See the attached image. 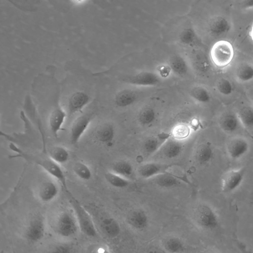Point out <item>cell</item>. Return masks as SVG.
<instances>
[{
  "label": "cell",
  "mask_w": 253,
  "mask_h": 253,
  "mask_svg": "<svg viewBox=\"0 0 253 253\" xmlns=\"http://www.w3.org/2000/svg\"><path fill=\"white\" fill-rule=\"evenodd\" d=\"M205 56L195 58L191 63L195 71L201 75H206L211 71V64Z\"/></svg>",
  "instance_id": "37"
},
{
  "label": "cell",
  "mask_w": 253,
  "mask_h": 253,
  "mask_svg": "<svg viewBox=\"0 0 253 253\" xmlns=\"http://www.w3.org/2000/svg\"><path fill=\"white\" fill-rule=\"evenodd\" d=\"M93 130V137L98 142L108 147L113 144L116 136V128L113 123L110 122L101 123Z\"/></svg>",
  "instance_id": "14"
},
{
  "label": "cell",
  "mask_w": 253,
  "mask_h": 253,
  "mask_svg": "<svg viewBox=\"0 0 253 253\" xmlns=\"http://www.w3.org/2000/svg\"><path fill=\"white\" fill-rule=\"evenodd\" d=\"M155 72L162 80L168 79L172 74L171 69L168 63L158 65Z\"/></svg>",
  "instance_id": "39"
},
{
  "label": "cell",
  "mask_w": 253,
  "mask_h": 253,
  "mask_svg": "<svg viewBox=\"0 0 253 253\" xmlns=\"http://www.w3.org/2000/svg\"><path fill=\"white\" fill-rule=\"evenodd\" d=\"M153 178V182L157 185L166 188H174L180 186L182 182L190 184L188 178L185 176H180L167 171L159 174Z\"/></svg>",
  "instance_id": "21"
},
{
  "label": "cell",
  "mask_w": 253,
  "mask_h": 253,
  "mask_svg": "<svg viewBox=\"0 0 253 253\" xmlns=\"http://www.w3.org/2000/svg\"><path fill=\"white\" fill-rule=\"evenodd\" d=\"M67 116L66 111L59 105L55 106L50 112L48 119L49 128L52 135L58 137L59 132Z\"/></svg>",
  "instance_id": "20"
},
{
  "label": "cell",
  "mask_w": 253,
  "mask_h": 253,
  "mask_svg": "<svg viewBox=\"0 0 253 253\" xmlns=\"http://www.w3.org/2000/svg\"><path fill=\"white\" fill-rule=\"evenodd\" d=\"M216 123L220 130L228 135H233L243 127L234 109L226 108L218 113Z\"/></svg>",
  "instance_id": "6"
},
{
  "label": "cell",
  "mask_w": 253,
  "mask_h": 253,
  "mask_svg": "<svg viewBox=\"0 0 253 253\" xmlns=\"http://www.w3.org/2000/svg\"><path fill=\"white\" fill-rule=\"evenodd\" d=\"M53 178V177L52 178ZM52 178L44 179L37 185L36 194L37 198L43 203H48L54 200L59 192L58 185Z\"/></svg>",
  "instance_id": "12"
},
{
  "label": "cell",
  "mask_w": 253,
  "mask_h": 253,
  "mask_svg": "<svg viewBox=\"0 0 253 253\" xmlns=\"http://www.w3.org/2000/svg\"><path fill=\"white\" fill-rule=\"evenodd\" d=\"M105 178L112 186L117 188H124L130 184V180L112 171H109L105 174Z\"/></svg>",
  "instance_id": "34"
},
{
  "label": "cell",
  "mask_w": 253,
  "mask_h": 253,
  "mask_svg": "<svg viewBox=\"0 0 253 253\" xmlns=\"http://www.w3.org/2000/svg\"><path fill=\"white\" fill-rule=\"evenodd\" d=\"M96 111L93 109L77 117L73 122L69 133L71 143L77 144L85 132L95 116Z\"/></svg>",
  "instance_id": "8"
},
{
  "label": "cell",
  "mask_w": 253,
  "mask_h": 253,
  "mask_svg": "<svg viewBox=\"0 0 253 253\" xmlns=\"http://www.w3.org/2000/svg\"><path fill=\"white\" fill-rule=\"evenodd\" d=\"M250 35L252 40L253 42V24L252 25V28H251V30L250 31Z\"/></svg>",
  "instance_id": "44"
},
{
  "label": "cell",
  "mask_w": 253,
  "mask_h": 253,
  "mask_svg": "<svg viewBox=\"0 0 253 253\" xmlns=\"http://www.w3.org/2000/svg\"><path fill=\"white\" fill-rule=\"evenodd\" d=\"M214 87L216 92L222 97H230L235 91L233 82L225 77L218 78L215 82Z\"/></svg>",
  "instance_id": "28"
},
{
  "label": "cell",
  "mask_w": 253,
  "mask_h": 253,
  "mask_svg": "<svg viewBox=\"0 0 253 253\" xmlns=\"http://www.w3.org/2000/svg\"><path fill=\"white\" fill-rule=\"evenodd\" d=\"M172 167V164L148 162L141 165L138 169V172L143 178H152L159 174L168 171Z\"/></svg>",
  "instance_id": "18"
},
{
  "label": "cell",
  "mask_w": 253,
  "mask_h": 253,
  "mask_svg": "<svg viewBox=\"0 0 253 253\" xmlns=\"http://www.w3.org/2000/svg\"><path fill=\"white\" fill-rule=\"evenodd\" d=\"M214 151L212 144L210 141H205L201 143L196 149L195 159L201 165L209 164L213 159Z\"/></svg>",
  "instance_id": "25"
},
{
  "label": "cell",
  "mask_w": 253,
  "mask_h": 253,
  "mask_svg": "<svg viewBox=\"0 0 253 253\" xmlns=\"http://www.w3.org/2000/svg\"><path fill=\"white\" fill-rule=\"evenodd\" d=\"M126 221L131 228L141 231L147 228L150 220L148 214L145 210L136 209L128 213Z\"/></svg>",
  "instance_id": "16"
},
{
  "label": "cell",
  "mask_w": 253,
  "mask_h": 253,
  "mask_svg": "<svg viewBox=\"0 0 253 253\" xmlns=\"http://www.w3.org/2000/svg\"><path fill=\"white\" fill-rule=\"evenodd\" d=\"M53 228L56 233L62 237L74 236L79 227L73 211L65 210L60 212L55 218Z\"/></svg>",
  "instance_id": "5"
},
{
  "label": "cell",
  "mask_w": 253,
  "mask_h": 253,
  "mask_svg": "<svg viewBox=\"0 0 253 253\" xmlns=\"http://www.w3.org/2000/svg\"><path fill=\"white\" fill-rule=\"evenodd\" d=\"M53 250V252L64 253L72 252V249L69 246L64 245L57 246Z\"/></svg>",
  "instance_id": "40"
},
{
  "label": "cell",
  "mask_w": 253,
  "mask_h": 253,
  "mask_svg": "<svg viewBox=\"0 0 253 253\" xmlns=\"http://www.w3.org/2000/svg\"><path fill=\"white\" fill-rule=\"evenodd\" d=\"M170 132L171 136L183 141L190 135L191 127L187 124L179 123L176 125Z\"/></svg>",
  "instance_id": "35"
},
{
  "label": "cell",
  "mask_w": 253,
  "mask_h": 253,
  "mask_svg": "<svg viewBox=\"0 0 253 253\" xmlns=\"http://www.w3.org/2000/svg\"><path fill=\"white\" fill-rule=\"evenodd\" d=\"M111 171L129 180L134 175L132 165L125 160H120L113 164Z\"/></svg>",
  "instance_id": "30"
},
{
  "label": "cell",
  "mask_w": 253,
  "mask_h": 253,
  "mask_svg": "<svg viewBox=\"0 0 253 253\" xmlns=\"http://www.w3.org/2000/svg\"><path fill=\"white\" fill-rule=\"evenodd\" d=\"M249 139L245 136L236 134L230 137L226 141L225 150L228 156L233 160L243 158L250 151Z\"/></svg>",
  "instance_id": "7"
},
{
  "label": "cell",
  "mask_w": 253,
  "mask_h": 253,
  "mask_svg": "<svg viewBox=\"0 0 253 253\" xmlns=\"http://www.w3.org/2000/svg\"><path fill=\"white\" fill-rule=\"evenodd\" d=\"M234 56L232 44L228 41L220 40L211 48L210 59L213 66L218 69L223 70L231 64Z\"/></svg>",
  "instance_id": "4"
},
{
  "label": "cell",
  "mask_w": 253,
  "mask_h": 253,
  "mask_svg": "<svg viewBox=\"0 0 253 253\" xmlns=\"http://www.w3.org/2000/svg\"><path fill=\"white\" fill-rule=\"evenodd\" d=\"M99 227L103 233L110 239H114L121 233V227L114 217L106 216L99 220Z\"/></svg>",
  "instance_id": "23"
},
{
  "label": "cell",
  "mask_w": 253,
  "mask_h": 253,
  "mask_svg": "<svg viewBox=\"0 0 253 253\" xmlns=\"http://www.w3.org/2000/svg\"><path fill=\"white\" fill-rule=\"evenodd\" d=\"M183 141L170 136L159 151L168 159H173L180 155L183 149Z\"/></svg>",
  "instance_id": "22"
},
{
  "label": "cell",
  "mask_w": 253,
  "mask_h": 253,
  "mask_svg": "<svg viewBox=\"0 0 253 253\" xmlns=\"http://www.w3.org/2000/svg\"><path fill=\"white\" fill-rule=\"evenodd\" d=\"M45 232V223L44 218L37 215L28 222L24 232V237L29 242L35 243L41 241Z\"/></svg>",
  "instance_id": "10"
},
{
  "label": "cell",
  "mask_w": 253,
  "mask_h": 253,
  "mask_svg": "<svg viewBox=\"0 0 253 253\" xmlns=\"http://www.w3.org/2000/svg\"><path fill=\"white\" fill-rule=\"evenodd\" d=\"M192 218L197 227L204 231H213L219 225L220 219L217 211L205 202L199 203L194 207Z\"/></svg>",
  "instance_id": "1"
},
{
  "label": "cell",
  "mask_w": 253,
  "mask_h": 253,
  "mask_svg": "<svg viewBox=\"0 0 253 253\" xmlns=\"http://www.w3.org/2000/svg\"><path fill=\"white\" fill-rule=\"evenodd\" d=\"M246 94L247 98L253 103V85L247 89Z\"/></svg>",
  "instance_id": "42"
},
{
  "label": "cell",
  "mask_w": 253,
  "mask_h": 253,
  "mask_svg": "<svg viewBox=\"0 0 253 253\" xmlns=\"http://www.w3.org/2000/svg\"><path fill=\"white\" fill-rule=\"evenodd\" d=\"M161 80L155 72L144 71L128 76L123 81L133 86L151 87L158 85Z\"/></svg>",
  "instance_id": "13"
},
{
  "label": "cell",
  "mask_w": 253,
  "mask_h": 253,
  "mask_svg": "<svg viewBox=\"0 0 253 253\" xmlns=\"http://www.w3.org/2000/svg\"><path fill=\"white\" fill-rule=\"evenodd\" d=\"M235 80L240 84H247L253 81V63L243 61L237 63L233 72Z\"/></svg>",
  "instance_id": "17"
},
{
  "label": "cell",
  "mask_w": 253,
  "mask_h": 253,
  "mask_svg": "<svg viewBox=\"0 0 253 253\" xmlns=\"http://www.w3.org/2000/svg\"><path fill=\"white\" fill-rule=\"evenodd\" d=\"M73 170L76 176L83 180H89L92 175L90 167L82 162L75 163L73 166Z\"/></svg>",
  "instance_id": "36"
},
{
  "label": "cell",
  "mask_w": 253,
  "mask_h": 253,
  "mask_svg": "<svg viewBox=\"0 0 253 253\" xmlns=\"http://www.w3.org/2000/svg\"><path fill=\"white\" fill-rule=\"evenodd\" d=\"M163 246L166 252L171 253H181L185 250V245L183 240L175 236L166 238L163 241Z\"/></svg>",
  "instance_id": "32"
},
{
  "label": "cell",
  "mask_w": 253,
  "mask_h": 253,
  "mask_svg": "<svg viewBox=\"0 0 253 253\" xmlns=\"http://www.w3.org/2000/svg\"><path fill=\"white\" fill-rule=\"evenodd\" d=\"M48 156L55 162L62 165L66 163L70 158V153L64 146L57 145L52 147L48 152Z\"/></svg>",
  "instance_id": "31"
},
{
  "label": "cell",
  "mask_w": 253,
  "mask_h": 253,
  "mask_svg": "<svg viewBox=\"0 0 253 253\" xmlns=\"http://www.w3.org/2000/svg\"><path fill=\"white\" fill-rule=\"evenodd\" d=\"M156 112L155 109L150 106H146L142 108L138 113L137 120L142 126H151L156 121Z\"/></svg>",
  "instance_id": "33"
},
{
  "label": "cell",
  "mask_w": 253,
  "mask_h": 253,
  "mask_svg": "<svg viewBox=\"0 0 253 253\" xmlns=\"http://www.w3.org/2000/svg\"><path fill=\"white\" fill-rule=\"evenodd\" d=\"M168 64L170 66L172 74L179 76H186L189 71V66L187 61L180 56L171 57Z\"/></svg>",
  "instance_id": "29"
},
{
  "label": "cell",
  "mask_w": 253,
  "mask_h": 253,
  "mask_svg": "<svg viewBox=\"0 0 253 253\" xmlns=\"http://www.w3.org/2000/svg\"><path fill=\"white\" fill-rule=\"evenodd\" d=\"M69 202L75 215L79 230L85 236L92 238L97 236V229L93 217L87 210L68 191L66 192Z\"/></svg>",
  "instance_id": "3"
},
{
  "label": "cell",
  "mask_w": 253,
  "mask_h": 253,
  "mask_svg": "<svg viewBox=\"0 0 253 253\" xmlns=\"http://www.w3.org/2000/svg\"><path fill=\"white\" fill-rule=\"evenodd\" d=\"M170 136V132H161L148 137L143 144L144 153L148 156L157 153Z\"/></svg>",
  "instance_id": "19"
},
{
  "label": "cell",
  "mask_w": 253,
  "mask_h": 253,
  "mask_svg": "<svg viewBox=\"0 0 253 253\" xmlns=\"http://www.w3.org/2000/svg\"><path fill=\"white\" fill-rule=\"evenodd\" d=\"M233 108L244 128L253 131V103L248 99H242L235 103Z\"/></svg>",
  "instance_id": "11"
},
{
  "label": "cell",
  "mask_w": 253,
  "mask_h": 253,
  "mask_svg": "<svg viewBox=\"0 0 253 253\" xmlns=\"http://www.w3.org/2000/svg\"><path fill=\"white\" fill-rule=\"evenodd\" d=\"M106 249H107L104 246H99L96 248V251H95V252H96L97 253L107 252L108 251H107Z\"/></svg>",
  "instance_id": "43"
},
{
  "label": "cell",
  "mask_w": 253,
  "mask_h": 253,
  "mask_svg": "<svg viewBox=\"0 0 253 253\" xmlns=\"http://www.w3.org/2000/svg\"><path fill=\"white\" fill-rule=\"evenodd\" d=\"M23 10L32 11L36 7L38 0H7Z\"/></svg>",
  "instance_id": "38"
},
{
  "label": "cell",
  "mask_w": 253,
  "mask_h": 253,
  "mask_svg": "<svg viewBox=\"0 0 253 253\" xmlns=\"http://www.w3.org/2000/svg\"><path fill=\"white\" fill-rule=\"evenodd\" d=\"M231 29V24L224 17L219 15L214 17L210 25L211 33L214 36L220 37L227 34Z\"/></svg>",
  "instance_id": "26"
},
{
  "label": "cell",
  "mask_w": 253,
  "mask_h": 253,
  "mask_svg": "<svg viewBox=\"0 0 253 253\" xmlns=\"http://www.w3.org/2000/svg\"><path fill=\"white\" fill-rule=\"evenodd\" d=\"M11 148L18 153L16 157H21L40 166L47 174L59 182L66 192L69 191L66 177L60 165L55 162L48 156L45 157H37L28 155L14 146H12Z\"/></svg>",
  "instance_id": "2"
},
{
  "label": "cell",
  "mask_w": 253,
  "mask_h": 253,
  "mask_svg": "<svg viewBox=\"0 0 253 253\" xmlns=\"http://www.w3.org/2000/svg\"><path fill=\"white\" fill-rule=\"evenodd\" d=\"M138 98V93L135 91L124 89L120 90L115 94L114 102L119 108H126L134 104Z\"/></svg>",
  "instance_id": "24"
},
{
  "label": "cell",
  "mask_w": 253,
  "mask_h": 253,
  "mask_svg": "<svg viewBox=\"0 0 253 253\" xmlns=\"http://www.w3.org/2000/svg\"><path fill=\"white\" fill-rule=\"evenodd\" d=\"M189 94L194 101L201 104H208L212 99L211 93L210 90L202 85L192 86L190 89Z\"/></svg>",
  "instance_id": "27"
},
{
  "label": "cell",
  "mask_w": 253,
  "mask_h": 253,
  "mask_svg": "<svg viewBox=\"0 0 253 253\" xmlns=\"http://www.w3.org/2000/svg\"><path fill=\"white\" fill-rule=\"evenodd\" d=\"M75 3H79L83 2L84 0H71Z\"/></svg>",
  "instance_id": "45"
},
{
  "label": "cell",
  "mask_w": 253,
  "mask_h": 253,
  "mask_svg": "<svg viewBox=\"0 0 253 253\" xmlns=\"http://www.w3.org/2000/svg\"><path fill=\"white\" fill-rule=\"evenodd\" d=\"M91 101V97L86 92L77 90L73 92L68 99L67 110L69 116L81 112Z\"/></svg>",
  "instance_id": "15"
},
{
  "label": "cell",
  "mask_w": 253,
  "mask_h": 253,
  "mask_svg": "<svg viewBox=\"0 0 253 253\" xmlns=\"http://www.w3.org/2000/svg\"><path fill=\"white\" fill-rule=\"evenodd\" d=\"M245 177L243 168L231 169L227 170L221 179V189L225 193H232L242 184Z\"/></svg>",
  "instance_id": "9"
},
{
  "label": "cell",
  "mask_w": 253,
  "mask_h": 253,
  "mask_svg": "<svg viewBox=\"0 0 253 253\" xmlns=\"http://www.w3.org/2000/svg\"><path fill=\"white\" fill-rule=\"evenodd\" d=\"M241 7L244 9L253 8V0H240Z\"/></svg>",
  "instance_id": "41"
}]
</instances>
